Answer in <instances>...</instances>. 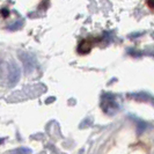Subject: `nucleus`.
<instances>
[{
  "instance_id": "f257e3e1",
  "label": "nucleus",
  "mask_w": 154,
  "mask_h": 154,
  "mask_svg": "<svg viewBox=\"0 0 154 154\" xmlns=\"http://www.w3.org/2000/svg\"><path fill=\"white\" fill-rule=\"evenodd\" d=\"M102 108L104 110V112H107L108 115H114L117 112L118 110V106H117V102H116L115 97L110 94H107L103 96V100H102Z\"/></svg>"
},
{
  "instance_id": "f03ea898",
  "label": "nucleus",
  "mask_w": 154,
  "mask_h": 154,
  "mask_svg": "<svg viewBox=\"0 0 154 154\" xmlns=\"http://www.w3.org/2000/svg\"><path fill=\"white\" fill-rule=\"evenodd\" d=\"M20 79V69L14 62H11L8 64V85L14 86L17 84Z\"/></svg>"
},
{
  "instance_id": "7ed1b4c3",
  "label": "nucleus",
  "mask_w": 154,
  "mask_h": 154,
  "mask_svg": "<svg viewBox=\"0 0 154 154\" xmlns=\"http://www.w3.org/2000/svg\"><path fill=\"white\" fill-rule=\"evenodd\" d=\"M92 45L93 43L89 41V39H84L79 46H78V51L80 52V54H88L89 51H91V49H92Z\"/></svg>"
},
{
  "instance_id": "20e7f679",
  "label": "nucleus",
  "mask_w": 154,
  "mask_h": 154,
  "mask_svg": "<svg viewBox=\"0 0 154 154\" xmlns=\"http://www.w3.org/2000/svg\"><path fill=\"white\" fill-rule=\"evenodd\" d=\"M14 153H30L31 151L28 149V148H17L15 151H13Z\"/></svg>"
},
{
  "instance_id": "39448f33",
  "label": "nucleus",
  "mask_w": 154,
  "mask_h": 154,
  "mask_svg": "<svg viewBox=\"0 0 154 154\" xmlns=\"http://www.w3.org/2000/svg\"><path fill=\"white\" fill-rule=\"evenodd\" d=\"M147 5H148L149 8L154 12V0H147Z\"/></svg>"
},
{
  "instance_id": "423d86ee",
  "label": "nucleus",
  "mask_w": 154,
  "mask_h": 154,
  "mask_svg": "<svg viewBox=\"0 0 154 154\" xmlns=\"http://www.w3.org/2000/svg\"><path fill=\"white\" fill-rule=\"evenodd\" d=\"M1 143H2V139H0V144H1Z\"/></svg>"
}]
</instances>
